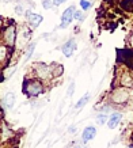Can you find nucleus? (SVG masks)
Here are the masks:
<instances>
[{
    "instance_id": "f257e3e1",
    "label": "nucleus",
    "mask_w": 133,
    "mask_h": 148,
    "mask_svg": "<svg viewBox=\"0 0 133 148\" xmlns=\"http://www.w3.org/2000/svg\"><path fill=\"white\" fill-rule=\"evenodd\" d=\"M73 14H75V7H73V5L68 7V8L64 11V14H62V16H61V25H60V29H65V27L72 22Z\"/></svg>"
},
{
    "instance_id": "f03ea898",
    "label": "nucleus",
    "mask_w": 133,
    "mask_h": 148,
    "mask_svg": "<svg viewBox=\"0 0 133 148\" xmlns=\"http://www.w3.org/2000/svg\"><path fill=\"white\" fill-rule=\"evenodd\" d=\"M25 83L29 84V88L25 87V91L27 92V95H30V97H36V95H38L40 92H42V87H41L40 83H37V82H34V80H29V82L26 80Z\"/></svg>"
},
{
    "instance_id": "7ed1b4c3",
    "label": "nucleus",
    "mask_w": 133,
    "mask_h": 148,
    "mask_svg": "<svg viewBox=\"0 0 133 148\" xmlns=\"http://www.w3.org/2000/svg\"><path fill=\"white\" fill-rule=\"evenodd\" d=\"M120 54L122 63H125L129 68H133V52L132 50H117Z\"/></svg>"
},
{
    "instance_id": "20e7f679",
    "label": "nucleus",
    "mask_w": 133,
    "mask_h": 148,
    "mask_svg": "<svg viewBox=\"0 0 133 148\" xmlns=\"http://www.w3.org/2000/svg\"><path fill=\"white\" fill-rule=\"evenodd\" d=\"M75 49H76L75 40H69L68 42H65V44L62 45V48H61L62 53H64V56H66V57H71L72 53L75 52Z\"/></svg>"
},
{
    "instance_id": "39448f33",
    "label": "nucleus",
    "mask_w": 133,
    "mask_h": 148,
    "mask_svg": "<svg viewBox=\"0 0 133 148\" xmlns=\"http://www.w3.org/2000/svg\"><path fill=\"white\" fill-rule=\"evenodd\" d=\"M128 91L124 90V88H121V90H115L114 92H113V95H111V98H113V101L117 103H121V102H125L126 99H128Z\"/></svg>"
},
{
    "instance_id": "423d86ee",
    "label": "nucleus",
    "mask_w": 133,
    "mask_h": 148,
    "mask_svg": "<svg viewBox=\"0 0 133 148\" xmlns=\"http://www.w3.org/2000/svg\"><path fill=\"white\" fill-rule=\"evenodd\" d=\"M26 18L29 21V23L31 25V27H34V29L38 27V25L42 22V16L34 12H26Z\"/></svg>"
},
{
    "instance_id": "0eeeda50",
    "label": "nucleus",
    "mask_w": 133,
    "mask_h": 148,
    "mask_svg": "<svg viewBox=\"0 0 133 148\" xmlns=\"http://www.w3.org/2000/svg\"><path fill=\"white\" fill-rule=\"evenodd\" d=\"M97 136V129L94 128V126H87L84 129V132H83V141L84 143H87V141H90V140H93L94 137Z\"/></svg>"
},
{
    "instance_id": "6e6552de",
    "label": "nucleus",
    "mask_w": 133,
    "mask_h": 148,
    "mask_svg": "<svg viewBox=\"0 0 133 148\" xmlns=\"http://www.w3.org/2000/svg\"><path fill=\"white\" fill-rule=\"evenodd\" d=\"M120 121H121V114L120 113H115V114H113V116L110 117V120H109V122H107V125H109L110 129H114L115 126L118 125V122Z\"/></svg>"
},
{
    "instance_id": "1a4fd4ad",
    "label": "nucleus",
    "mask_w": 133,
    "mask_h": 148,
    "mask_svg": "<svg viewBox=\"0 0 133 148\" xmlns=\"http://www.w3.org/2000/svg\"><path fill=\"white\" fill-rule=\"evenodd\" d=\"M3 103H4V106L7 109H11L14 106V103H15V95L12 92H8L3 99Z\"/></svg>"
},
{
    "instance_id": "9d476101",
    "label": "nucleus",
    "mask_w": 133,
    "mask_h": 148,
    "mask_svg": "<svg viewBox=\"0 0 133 148\" xmlns=\"http://www.w3.org/2000/svg\"><path fill=\"white\" fill-rule=\"evenodd\" d=\"M5 40H7V42H8L10 45H14V41H15V29L12 26L5 32Z\"/></svg>"
},
{
    "instance_id": "9b49d317",
    "label": "nucleus",
    "mask_w": 133,
    "mask_h": 148,
    "mask_svg": "<svg viewBox=\"0 0 133 148\" xmlns=\"http://www.w3.org/2000/svg\"><path fill=\"white\" fill-rule=\"evenodd\" d=\"M37 71H38V75H40V77H46L50 73V71H49V68L45 65V64H38L37 65Z\"/></svg>"
},
{
    "instance_id": "f8f14e48",
    "label": "nucleus",
    "mask_w": 133,
    "mask_h": 148,
    "mask_svg": "<svg viewBox=\"0 0 133 148\" xmlns=\"http://www.w3.org/2000/svg\"><path fill=\"white\" fill-rule=\"evenodd\" d=\"M88 99H90V94H84V95H83V98H82L79 102L76 103L75 108H76V109H82V108H83V106L86 105V103L88 102Z\"/></svg>"
},
{
    "instance_id": "ddd939ff",
    "label": "nucleus",
    "mask_w": 133,
    "mask_h": 148,
    "mask_svg": "<svg viewBox=\"0 0 133 148\" xmlns=\"http://www.w3.org/2000/svg\"><path fill=\"white\" fill-rule=\"evenodd\" d=\"M34 48H36V44H31L30 48H29V50H27V53H26V58H25V61H27V60L31 57V54H33V52H34Z\"/></svg>"
},
{
    "instance_id": "4468645a",
    "label": "nucleus",
    "mask_w": 133,
    "mask_h": 148,
    "mask_svg": "<svg viewBox=\"0 0 133 148\" xmlns=\"http://www.w3.org/2000/svg\"><path fill=\"white\" fill-rule=\"evenodd\" d=\"M80 5H82L83 10H88L91 7V3H90L88 0H80Z\"/></svg>"
},
{
    "instance_id": "2eb2a0df",
    "label": "nucleus",
    "mask_w": 133,
    "mask_h": 148,
    "mask_svg": "<svg viewBox=\"0 0 133 148\" xmlns=\"http://www.w3.org/2000/svg\"><path fill=\"white\" fill-rule=\"evenodd\" d=\"M106 120H107V117L105 116V114H101V116H98V118H97V122L99 124V125H103L105 122H106Z\"/></svg>"
},
{
    "instance_id": "dca6fc26",
    "label": "nucleus",
    "mask_w": 133,
    "mask_h": 148,
    "mask_svg": "<svg viewBox=\"0 0 133 148\" xmlns=\"http://www.w3.org/2000/svg\"><path fill=\"white\" fill-rule=\"evenodd\" d=\"M52 5H53V3H52L50 0H42V7H44V8L49 10V8H52Z\"/></svg>"
},
{
    "instance_id": "f3484780",
    "label": "nucleus",
    "mask_w": 133,
    "mask_h": 148,
    "mask_svg": "<svg viewBox=\"0 0 133 148\" xmlns=\"http://www.w3.org/2000/svg\"><path fill=\"white\" fill-rule=\"evenodd\" d=\"M73 18L75 19H77V21H83L84 19V15L80 12V11H76L75 10V14H73Z\"/></svg>"
},
{
    "instance_id": "a211bd4d",
    "label": "nucleus",
    "mask_w": 133,
    "mask_h": 148,
    "mask_svg": "<svg viewBox=\"0 0 133 148\" xmlns=\"http://www.w3.org/2000/svg\"><path fill=\"white\" fill-rule=\"evenodd\" d=\"M73 91H75V83H73V82H72L71 84H69V90H68V95H69V97H71V95L73 94Z\"/></svg>"
},
{
    "instance_id": "6ab92c4d",
    "label": "nucleus",
    "mask_w": 133,
    "mask_h": 148,
    "mask_svg": "<svg viewBox=\"0 0 133 148\" xmlns=\"http://www.w3.org/2000/svg\"><path fill=\"white\" fill-rule=\"evenodd\" d=\"M15 11H16V14H23L25 10H23L22 5H16V7H15Z\"/></svg>"
},
{
    "instance_id": "aec40b11",
    "label": "nucleus",
    "mask_w": 133,
    "mask_h": 148,
    "mask_svg": "<svg viewBox=\"0 0 133 148\" xmlns=\"http://www.w3.org/2000/svg\"><path fill=\"white\" fill-rule=\"evenodd\" d=\"M4 56H5V49L4 48H0V60L4 57Z\"/></svg>"
},
{
    "instance_id": "412c9836",
    "label": "nucleus",
    "mask_w": 133,
    "mask_h": 148,
    "mask_svg": "<svg viewBox=\"0 0 133 148\" xmlns=\"http://www.w3.org/2000/svg\"><path fill=\"white\" fill-rule=\"evenodd\" d=\"M65 0H53V4H56V5H60V4H62Z\"/></svg>"
},
{
    "instance_id": "4be33fe9",
    "label": "nucleus",
    "mask_w": 133,
    "mask_h": 148,
    "mask_svg": "<svg viewBox=\"0 0 133 148\" xmlns=\"http://www.w3.org/2000/svg\"><path fill=\"white\" fill-rule=\"evenodd\" d=\"M73 132H75V126H71L69 128V133H73Z\"/></svg>"
},
{
    "instance_id": "5701e85b",
    "label": "nucleus",
    "mask_w": 133,
    "mask_h": 148,
    "mask_svg": "<svg viewBox=\"0 0 133 148\" xmlns=\"http://www.w3.org/2000/svg\"><path fill=\"white\" fill-rule=\"evenodd\" d=\"M130 46L133 48V34H132V37H130Z\"/></svg>"
}]
</instances>
